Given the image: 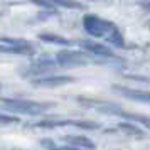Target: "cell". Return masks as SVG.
Segmentation results:
<instances>
[{
  "label": "cell",
  "mask_w": 150,
  "mask_h": 150,
  "mask_svg": "<svg viewBox=\"0 0 150 150\" xmlns=\"http://www.w3.org/2000/svg\"><path fill=\"white\" fill-rule=\"evenodd\" d=\"M83 27L93 37H101L106 42L113 44L116 47L123 46V37L120 34V30L116 29V25H113L111 22H106L96 17V15H84L83 17Z\"/></svg>",
  "instance_id": "6da1fadb"
},
{
  "label": "cell",
  "mask_w": 150,
  "mask_h": 150,
  "mask_svg": "<svg viewBox=\"0 0 150 150\" xmlns=\"http://www.w3.org/2000/svg\"><path fill=\"white\" fill-rule=\"evenodd\" d=\"M2 106L7 111L12 113H21V115H42L44 111H47L52 105L51 103H39V101H30V100H21V98H4Z\"/></svg>",
  "instance_id": "7a4b0ae2"
},
{
  "label": "cell",
  "mask_w": 150,
  "mask_h": 150,
  "mask_svg": "<svg viewBox=\"0 0 150 150\" xmlns=\"http://www.w3.org/2000/svg\"><path fill=\"white\" fill-rule=\"evenodd\" d=\"M0 49L5 54H22V56H32L35 52L34 46L27 41L22 39H8V37H2L0 41Z\"/></svg>",
  "instance_id": "3957f363"
},
{
  "label": "cell",
  "mask_w": 150,
  "mask_h": 150,
  "mask_svg": "<svg viewBox=\"0 0 150 150\" xmlns=\"http://www.w3.org/2000/svg\"><path fill=\"white\" fill-rule=\"evenodd\" d=\"M56 61L62 68H76V66H86L91 59L84 52L78 51H61L56 56Z\"/></svg>",
  "instance_id": "277c9868"
},
{
  "label": "cell",
  "mask_w": 150,
  "mask_h": 150,
  "mask_svg": "<svg viewBox=\"0 0 150 150\" xmlns=\"http://www.w3.org/2000/svg\"><path fill=\"white\" fill-rule=\"evenodd\" d=\"M35 127L41 128H57V127H76V128L84 130H96L98 123L95 122H84V120H51V122H39Z\"/></svg>",
  "instance_id": "5b68a950"
},
{
  "label": "cell",
  "mask_w": 150,
  "mask_h": 150,
  "mask_svg": "<svg viewBox=\"0 0 150 150\" xmlns=\"http://www.w3.org/2000/svg\"><path fill=\"white\" fill-rule=\"evenodd\" d=\"M78 103H81L84 106L95 108L100 113H108V115H123L122 108L115 105V103H108V101H100V100H86V98H78Z\"/></svg>",
  "instance_id": "8992f818"
},
{
  "label": "cell",
  "mask_w": 150,
  "mask_h": 150,
  "mask_svg": "<svg viewBox=\"0 0 150 150\" xmlns=\"http://www.w3.org/2000/svg\"><path fill=\"white\" fill-rule=\"evenodd\" d=\"M57 61H52V59H49V57H41V59H37V61H34L30 66H29V69L25 71V74L29 76H42L46 74V73H51V71H54L57 66Z\"/></svg>",
  "instance_id": "52a82bcc"
},
{
  "label": "cell",
  "mask_w": 150,
  "mask_h": 150,
  "mask_svg": "<svg viewBox=\"0 0 150 150\" xmlns=\"http://www.w3.org/2000/svg\"><path fill=\"white\" fill-rule=\"evenodd\" d=\"M73 81H74V78H71V76H46V78L34 79L32 84L39 86V88H56V86H62V84H68Z\"/></svg>",
  "instance_id": "ba28073f"
},
{
  "label": "cell",
  "mask_w": 150,
  "mask_h": 150,
  "mask_svg": "<svg viewBox=\"0 0 150 150\" xmlns=\"http://www.w3.org/2000/svg\"><path fill=\"white\" fill-rule=\"evenodd\" d=\"M62 142L78 150H95L96 149L95 142L89 140L88 137H84V135H66V137H62Z\"/></svg>",
  "instance_id": "9c48e42d"
},
{
  "label": "cell",
  "mask_w": 150,
  "mask_h": 150,
  "mask_svg": "<svg viewBox=\"0 0 150 150\" xmlns=\"http://www.w3.org/2000/svg\"><path fill=\"white\" fill-rule=\"evenodd\" d=\"M79 46L95 56L106 57V59H115V54L111 52V49H108L106 46H103V44H98V42H93V41H81Z\"/></svg>",
  "instance_id": "30bf717a"
},
{
  "label": "cell",
  "mask_w": 150,
  "mask_h": 150,
  "mask_svg": "<svg viewBox=\"0 0 150 150\" xmlns=\"http://www.w3.org/2000/svg\"><path fill=\"white\" fill-rule=\"evenodd\" d=\"M113 91L120 93L122 96L128 98V100H135V101H142V103H150V93L149 91L132 89V88H125V86H113Z\"/></svg>",
  "instance_id": "8fae6325"
},
{
  "label": "cell",
  "mask_w": 150,
  "mask_h": 150,
  "mask_svg": "<svg viewBox=\"0 0 150 150\" xmlns=\"http://www.w3.org/2000/svg\"><path fill=\"white\" fill-rule=\"evenodd\" d=\"M118 128L122 130V132H125V133H128V135H133V137H145V132L143 130H140L137 125H132V123H120L118 125Z\"/></svg>",
  "instance_id": "7c38bea8"
},
{
  "label": "cell",
  "mask_w": 150,
  "mask_h": 150,
  "mask_svg": "<svg viewBox=\"0 0 150 150\" xmlns=\"http://www.w3.org/2000/svg\"><path fill=\"white\" fill-rule=\"evenodd\" d=\"M39 39L44 42H52V44H59V46H69L71 41L69 39H64V37H59V35H54V34H41Z\"/></svg>",
  "instance_id": "4fadbf2b"
},
{
  "label": "cell",
  "mask_w": 150,
  "mask_h": 150,
  "mask_svg": "<svg viewBox=\"0 0 150 150\" xmlns=\"http://www.w3.org/2000/svg\"><path fill=\"white\" fill-rule=\"evenodd\" d=\"M41 145L47 150H78V149H74V147H59V145L56 142H52V140H42Z\"/></svg>",
  "instance_id": "5bb4252c"
},
{
  "label": "cell",
  "mask_w": 150,
  "mask_h": 150,
  "mask_svg": "<svg viewBox=\"0 0 150 150\" xmlns=\"http://www.w3.org/2000/svg\"><path fill=\"white\" fill-rule=\"evenodd\" d=\"M123 116H127V118H130V120H135V122L142 123L145 128L150 130V118H147V116H140V115H132V113H125L123 111Z\"/></svg>",
  "instance_id": "9a60e30c"
},
{
  "label": "cell",
  "mask_w": 150,
  "mask_h": 150,
  "mask_svg": "<svg viewBox=\"0 0 150 150\" xmlns=\"http://www.w3.org/2000/svg\"><path fill=\"white\" fill-rule=\"evenodd\" d=\"M56 5H61V7H68V8H84L83 4L78 2H71V0H52Z\"/></svg>",
  "instance_id": "2e32d148"
},
{
  "label": "cell",
  "mask_w": 150,
  "mask_h": 150,
  "mask_svg": "<svg viewBox=\"0 0 150 150\" xmlns=\"http://www.w3.org/2000/svg\"><path fill=\"white\" fill-rule=\"evenodd\" d=\"M30 2H34V4H37V5H41L44 8H52L54 10V7H56V4L52 0H30Z\"/></svg>",
  "instance_id": "e0dca14e"
},
{
  "label": "cell",
  "mask_w": 150,
  "mask_h": 150,
  "mask_svg": "<svg viewBox=\"0 0 150 150\" xmlns=\"http://www.w3.org/2000/svg\"><path fill=\"white\" fill-rule=\"evenodd\" d=\"M17 122V118L15 116H7V115H2V123L5 125V123H14Z\"/></svg>",
  "instance_id": "ac0fdd59"
}]
</instances>
